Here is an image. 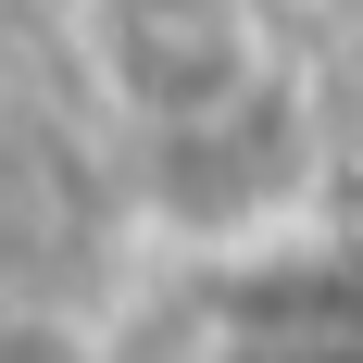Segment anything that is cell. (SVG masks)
Here are the masks:
<instances>
[{
	"label": "cell",
	"instance_id": "6da1fadb",
	"mask_svg": "<svg viewBox=\"0 0 363 363\" xmlns=\"http://www.w3.org/2000/svg\"><path fill=\"white\" fill-rule=\"evenodd\" d=\"M63 50L88 101L150 150H201L276 101V13L263 0H63Z\"/></svg>",
	"mask_w": 363,
	"mask_h": 363
},
{
	"label": "cell",
	"instance_id": "7a4b0ae2",
	"mask_svg": "<svg viewBox=\"0 0 363 363\" xmlns=\"http://www.w3.org/2000/svg\"><path fill=\"white\" fill-rule=\"evenodd\" d=\"M213 363H363V326H263V338H238Z\"/></svg>",
	"mask_w": 363,
	"mask_h": 363
}]
</instances>
